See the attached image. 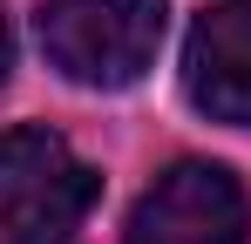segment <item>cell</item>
Instances as JSON below:
<instances>
[{"label":"cell","mask_w":251,"mask_h":244,"mask_svg":"<svg viewBox=\"0 0 251 244\" xmlns=\"http://www.w3.org/2000/svg\"><path fill=\"white\" fill-rule=\"evenodd\" d=\"M41 48L82 88H129L163 48V0H48Z\"/></svg>","instance_id":"obj_1"},{"label":"cell","mask_w":251,"mask_h":244,"mask_svg":"<svg viewBox=\"0 0 251 244\" xmlns=\"http://www.w3.org/2000/svg\"><path fill=\"white\" fill-rule=\"evenodd\" d=\"M88 170L54 129H0V238L7 244H48L68 224H82L95 203Z\"/></svg>","instance_id":"obj_2"},{"label":"cell","mask_w":251,"mask_h":244,"mask_svg":"<svg viewBox=\"0 0 251 244\" xmlns=\"http://www.w3.org/2000/svg\"><path fill=\"white\" fill-rule=\"evenodd\" d=\"M123 244H245V190L224 163H176L163 170Z\"/></svg>","instance_id":"obj_3"},{"label":"cell","mask_w":251,"mask_h":244,"mask_svg":"<svg viewBox=\"0 0 251 244\" xmlns=\"http://www.w3.org/2000/svg\"><path fill=\"white\" fill-rule=\"evenodd\" d=\"M183 88L217 122H251V0H224L183 41Z\"/></svg>","instance_id":"obj_4"},{"label":"cell","mask_w":251,"mask_h":244,"mask_svg":"<svg viewBox=\"0 0 251 244\" xmlns=\"http://www.w3.org/2000/svg\"><path fill=\"white\" fill-rule=\"evenodd\" d=\"M7 54H14V48H7V14H0V75H7Z\"/></svg>","instance_id":"obj_5"}]
</instances>
